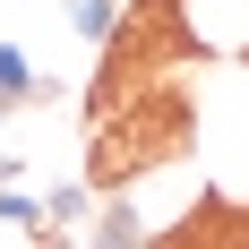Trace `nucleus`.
Here are the masks:
<instances>
[{
    "label": "nucleus",
    "mask_w": 249,
    "mask_h": 249,
    "mask_svg": "<svg viewBox=\"0 0 249 249\" xmlns=\"http://www.w3.org/2000/svg\"><path fill=\"white\" fill-rule=\"evenodd\" d=\"M95 241H103V249H138V241H155V224H146L129 198H112V206L95 215Z\"/></svg>",
    "instance_id": "1"
},
{
    "label": "nucleus",
    "mask_w": 249,
    "mask_h": 249,
    "mask_svg": "<svg viewBox=\"0 0 249 249\" xmlns=\"http://www.w3.org/2000/svg\"><path fill=\"white\" fill-rule=\"evenodd\" d=\"M60 18H69V35H77V43H112V26H121V0H69Z\"/></svg>",
    "instance_id": "2"
},
{
    "label": "nucleus",
    "mask_w": 249,
    "mask_h": 249,
    "mask_svg": "<svg viewBox=\"0 0 249 249\" xmlns=\"http://www.w3.org/2000/svg\"><path fill=\"white\" fill-rule=\"evenodd\" d=\"M0 95H9V103H35V95H43V77H35V60H26L18 43H0Z\"/></svg>",
    "instance_id": "3"
},
{
    "label": "nucleus",
    "mask_w": 249,
    "mask_h": 249,
    "mask_svg": "<svg viewBox=\"0 0 249 249\" xmlns=\"http://www.w3.org/2000/svg\"><path fill=\"white\" fill-rule=\"evenodd\" d=\"M0 224L26 232V241H35V232H52V224H43V198H26L18 180H0Z\"/></svg>",
    "instance_id": "4"
},
{
    "label": "nucleus",
    "mask_w": 249,
    "mask_h": 249,
    "mask_svg": "<svg viewBox=\"0 0 249 249\" xmlns=\"http://www.w3.org/2000/svg\"><path fill=\"white\" fill-rule=\"evenodd\" d=\"M86 215H95V198H86V180H60V189L43 198V224H52V232H69V224H86Z\"/></svg>",
    "instance_id": "5"
},
{
    "label": "nucleus",
    "mask_w": 249,
    "mask_h": 249,
    "mask_svg": "<svg viewBox=\"0 0 249 249\" xmlns=\"http://www.w3.org/2000/svg\"><path fill=\"white\" fill-rule=\"evenodd\" d=\"M9 112H18V103H9V95H0V121H9Z\"/></svg>",
    "instance_id": "6"
}]
</instances>
